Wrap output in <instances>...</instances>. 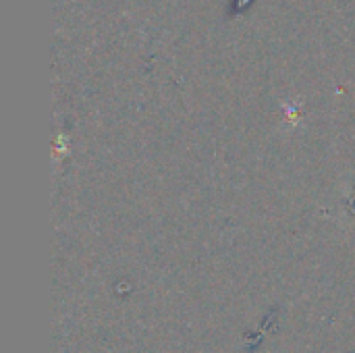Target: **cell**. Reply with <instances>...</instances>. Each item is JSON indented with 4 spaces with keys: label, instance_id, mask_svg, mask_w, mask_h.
I'll return each mask as SVG.
<instances>
[{
    "label": "cell",
    "instance_id": "1",
    "mask_svg": "<svg viewBox=\"0 0 355 353\" xmlns=\"http://www.w3.org/2000/svg\"><path fill=\"white\" fill-rule=\"evenodd\" d=\"M254 0H235V2H231V12H241V8H245V6H250Z\"/></svg>",
    "mask_w": 355,
    "mask_h": 353
}]
</instances>
